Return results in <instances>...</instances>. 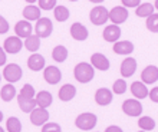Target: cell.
<instances>
[{"instance_id": "1", "label": "cell", "mask_w": 158, "mask_h": 132, "mask_svg": "<svg viewBox=\"0 0 158 132\" xmlns=\"http://www.w3.org/2000/svg\"><path fill=\"white\" fill-rule=\"evenodd\" d=\"M73 75H75V79L78 82L81 83H88L91 82L94 76H95V70L92 68V65L86 62H82V63H78L73 70Z\"/></svg>"}, {"instance_id": "2", "label": "cell", "mask_w": 158, "mask_h": 132, "mask_svg": "<svg viewBox=\"0 0 158 132\" xmlns=\"http://www.w3.org/2000/svg\"><path fill=\"white\" fill-rule=\"evenodd\" d=\"M96 121H98V118H96L95 113L85 112V113H81V115L76 118L75 125L79 129H82V131H91L96 125Z\"/></svg>"}, {"instance_id": "3", "label": "cell", "mask_w": 158, "mask_h": 132, "mask_svg": "<svg viewBox=\"0 0 158 132\" xmlns=\"http://www.w3.org/2000/svg\"><path fill=\"white\" fill-rule=\"evenodd\" d=\"M89 19H91L92 25H96V26L105 25V22H108L109 19V12L104 6H96V7H94L91 10Z\"/></svg>"}, {"instance_id": "4", "label": "cell", "mask_w": 158, "mask_h": 132, "mask_svg": "<svg viewBox=\"0 0 158 132\" xmlns=\"http://www.w3.org/2000/svg\"><path fill=\"white\" fill-rule=\"evenodd\" d=\"M36 36L40 39V37H49L52 30H53V25H52V22L50 19L48 17H40L38 22H36Z\"/></svg>"}, {"instance_id": "5", "label": "cell", "mask_w": 158, "mask_h": 132, "mask_svg": "<svg viewBox=\"0 0 158 132\" xmlns=\"http://www.w3.org/2000/svg\"><path fill=\"white\" fill-rule=\"evenodd\" d=\"M122 111L128 116H139L142 113V105L137 99H127L122 103Z\"/></svg>"}, {"instance_id": "6", "label": "cell", "mask_w": 158, "mask_h": 132, "mask_svg": "<svg viewBox=\"0 0 158 132\" xmlns=\"http://www.w3.org/2000/svg\"><path fill=\"white\" fill-rule=\"evenodd\" d=\"M3 76L9 83H15V82H17V80H20L22 79L20 66L16 65V63H10V65H7L3 70Z\"/></svg>"}, {"instance_id": "7", "label": "cell", "mask_w": 158, "mask_h": 132, "mask_svg": "<svg viewBox=\"0 0 158 132\" xmlns=\"http://www.w3.org/2000/svg\"><path fill=\"white\" fill-rule=\"evenodd\" d=\"M22 47H23V42H22V39H19L17 36L7 37L3 43V50L6 53H12V55L19 53L22 50Z\"/></svg>"}, {"instance_id": "8", "label": "cell", "mask_w": 158, "mask_h": 132, "mask_svg": "<svg viewBox=\"0 0 158 132\" xmlns=\"http://www.w3.org/2000/svg\"><path fill=\"white\" fill-rule=\"evenodd\" d=\"M127 19H128V10L122 6H117L112 10H109V20L112 22V25L118 26L124 23Z\"/></svg>"}, {"instance_id": "9", "label": "cell", "mask_w": 158, "mask_h": 132, "mask_svg": "<svg viewBox=\"0 0 158 132\" xmlns=\"http://www.w3.org/2000/svg\"><path fill=\"white\" fill-rule=\"evenodd\" d=\"M49 119V112L46 109H42V108H35L33 111L30 112V122L36 126H40V125H45Z\"/></svg>"}, {"instance_id": "10", "label": "cell", "mask_w": 158, "mask_h": 132, "mask_svg": "<svg viewBox=\"0 0 158 132\" xmlns=\"http://www.w3.org/2000/svg\"><path fill=\"white\" fill-rule=\"evenodd\" d=\"M43 78H45V80L48 83H50V85H56V83H59V80L62 79V73H60V70H59L56 66H48V68H45Z\"/></svg>"}, {"instance_id": "11", "label": "cell", "mask_w": 158, "mask_h": 132, "mask_svg": "<svg viewBox=\"0 0 158 132\" xmlns=\"http://www.w3.org/2000/svg\"><path fill=\"white\" fill-rule=\"evenodd\" d=\"M141 79H142V83L144 85H151V83H154L158 80V68L157 66H147L145 69L142 70L141 73Z\"/></svg>"}, {"instance_id": "12", "label": "cell", "mask_w": 158, "mask_h": 132, "mask_svg": "<svg viewBox=\"0 0 158 132\" xmlns=\"http://www.w3.org/2000/svg\"><path fill=\"white\" fill-rule=\"evenodd\" d=\"M32 25H30V22H26V20H22V22H17L16 26H15V32H16L17 37L19 39H27L29 36H32Z\"/></svg>"}, {"instance_id": "13", "label": "cell", "mask_w": 158, "mask_h": 132, "mask_svg": "<svg viewBox=\"0 0 158 132\" xmlns=\"http://www.w3.org/2000/svg\"><path fill=\"white\" fill-rule=\"evenodd\" d=\"M135 70H137V60L134 58L124 59V62L121 63V75L124 78H129L135 73Z\"/></svg>"}, {"instance_id": "14", "label": "cell", "mask_w": 158, "mask_h": 132, "mask_svg": "<svg viewBox=\"0 0 158 132\" xmlns=\"http://www.w3.org/2000/svg\"><path fill=\"white\" fill-rule=\"evenodd\" d=\"M95 101L101 106H106V105L112 102V92L106 89V88H101L95 93Z\"/></svg>"}, {"instance_id": "15", "label": "cell", "mask_w": 158, "mask_h": 132, "mask_svg": "<svg viewBox=\"0 0 158 132\" xmlns=\"http://www.w3.org/2000/svg\"><path fill=\"white\" fill-rule=\"evenodd\" d=\"M92 68H96L99 70H108L109 69V60L108 58L102 53H94L91 56Z\"/></svg>"}, {"instance_id": "16", "label": "cell", "mask_w": 158, "mask_h": 132, "mask_svg": "<svg viewBox=\"0 0 158 132\" xmlns=\"http://www.w3.org/2000/svg\"><path fill=\"white\" fill-rule=\"evenodd\" d=\"M102 36L106 42H112V43H117L118 39L121 37V29L119 26H115V25H109L105 27Z\"/></svg>"}, {"instance_id": "17", "label": "cell", "mask_w": 158, "mask_h": 132, "mask_svg": "<svg viewBox=\"0 0 158 132\" xmlns=\"http://www.w3.org/2000/svg\"><path fill=\"white\" fill-rule=\"evenodd\" d=\"M76 95V88L73 86V85H71V83H66V85H63L60 89H59V99L60 101H63V102H68V101H71V99H73Z\"/></svg>"}, {"instance_id": "18", "label": "cell", "mask_w": 158, "mask_h": 132, "mask_svg": "<svg viewBox=\"0 0 158 132\" xmlns=\"http://www.w3.org/2000/svg\"><path fill=\"white\" fill-rule=\"evenodd\" d=\"M71 36L75 40H85L88 37V29L82 23H73L71 26Z\"/></svg>"}, {"instance_id": "19", "label": "cell", "mask_w": 158, "mask_h": 132, "mask_svg": "<svg viewBox=\"0 0 158 132\" xmlns=\"http://www.w3.org/2000/svg\"><path fill=\"white\" fill-rule=\"evenodd\" d=\"M36 105H38V108H42V109H46L48 106H50L52 105V101H53V98H52V93L48 91H40L36 95Z\"/></svg>"}, {"instance_id": "20", "label": "cell", "mask_w": 158, "mask_h": 132, "mask_svg": "<svg viewBox=\"0 0 158 132\" xmlns=\"http://www.w3.org/2000/svg\"><path fill=\"white\" fill-rule=\"evenodd\" d=\"M27 66L35 72H39L45 68V58L39 53H33L27 60Z\"/></svg>"}, {"instance_id": "21", "label": "cell", "mask_w": 158, "mask_h": 132, "mask_svg": "<svg viewBox=\"0 0 158 132\" xmlns=\"http://www.w3.org/2000/svg\"><path fill=\"white\" fill-rule=\"evenodd\" d=\"M132 50H134V45L128 40L117 42L114 45V52L117 55H129V53H132Z\"/></svg>"}, {"instance_id": "22", "label": "cell", "mask_w": 158, "mask_h": 132, "mask_svg": "<svg viewBox=\"0 0 158 132\" xmlns=\"http://www.w3.org/2000/svg\"><path fill=\"white\" fill-rule=\"evenodd\" d=\"M131 92H132V95L135 96V98L138 99H144L148 96V89H147V86L144 85L142 82H134L132 85H131Z\"/></svg>"}, {"instance_id": "23", "label": "cell", "mask_w": 158, "mask_h": 132, "mask_svg": "<svg viewBox=\"0 0 158 132\" xmlns=\"http://www.w3.org/2000/svg\"><path fill=\"white\" fill-rule=\"evenodd\" d=\"M40 9L36 7V6H26L25 10H23V16H25L26 20L33 22V20H39L40 19Z\"/></svg>"}, {"instance_id": "24", "label": "cell", "mask_w": 158, "mask_h": 132, "mask_svg": "<svg viewBox=\"0 0 158 132\" xmlns=\"http://www.w3.org/2000/svg\"><path fill=\"white\" fill-rule=\"evenodd\" d=\"M17 102H19V106L23 112L26 113H30L36 108V101L35 99H27V98H23V96H17Z\"/></svg>"}, {"instance_id": "25", "label": "cell", "mask_w": 158, "mask_h": 132, "mask_svg": "<svg viewBox=\"0 0 158 132\" xmlns=\"http://www.w3.org/2000/svg\"><path fill=\"white\" fill-rule=\"evenodd\" d=\"M15 96H16V88L13 86L12 83H7V85H4V86L2 88V91H0V98L3 99L4 102H10Z\"/></svg>"}, {"instance_id": "26", "label": "cell", "mask_w": 158, "mask_h": 132, "mask_svg": "<svg viewBox=\"0 0 158 132\" xmlns=\"http://www.w3.org/2000/svg\"><path fill=\"white\" fill-rule=\"evenodd\" d=\"M154 4L152 3H141L137 7L135 13L138 17H150L151 14H154Z\"/></svg>"}, {"instance_id": "27", "label": "cell", "mask_w": 158, "mask_h": 132, "mask_svg": "<svg viewBox=\"0 0 158 132\" xmlns=\"http://www.w3.org/2000/svg\"><path fill=\"white\" fill-rule=\"evenodd\" d=\"M25 47L27 50H30V52L36 53V52H38V49L40 47V39H39L36 35H32V36H29L25 40Z\"/></svg>"}, {"instance_id": "28", "label": "cell", "mask_w": 158, "mask_h": 132, "mask_svg": "<svg viewBox=\"0 0 158 132\" xmlns=\"http://www.w3.org/2000/svg\"><path fill=\"white\" fill-rule=\"evenodd\" d=\"M52 56H53V59L56 60V62H59V63L65 62L66 58H68V49L62 45H58L53 49V52H52Z\"/></svg>"}, {"instance_id": "29", "label": "cell", "mask_w": 158, "mask_h": 132, "mask_svg": "<svg viewBox=\"0 0 158 132\" xmlns=\"http://www.w3.org/2000/svg\"><path fill=\"white\" fill-rule=\"evenodd\" d=\"M53 13H55V19L58 22H66L69 19V10L65 6H56Z\"/></svg>"}, {"instance_id": "30", "label": "cell", "mask_w": 158, "mask_h": 132, "mask_svg": "<svg viewBox=\"0 0 158 132\" xmlns=\"http://www.w3.org/2000/svg\"><path fill=\"white\" fill-rule=\"evenodd\" d=\"M138 125H139V128H141V129H144V132H145V131H152V129L155 128L154 119H152V118H150V116H142V118H139Z\"/></svg>"}, {"instance_id": "31", "label": "cell", "mask_w": 158, "mask_h": 132, "mask_svg": "<svg viewBox=\"0 0 158 132\" xmlns=\"http://www.w3.org/2000/svg\"><path fill=\"white\" fill-rule=\"evenodd\" d=\"M7 131L9 132H20L22 131V122L16 116H10L7 119Z\"/></svg>"}, {"instance_id": "32", "label": "cell", "mask_w": 158, "mask_h": 132, "mask_svg": "<svg viewBox=\"0 0 158 132\" xmlns=\"http://www.w3.org/2000/svg\"><path fill=\"white\" fill-rule=\"evenodd\" d=\"M147 29L154 33L158 32V13H154L150 17H147Z\"/></svg>"}, {"instance_id": "33", "label": "cell", "mask_w": 158, "mask_h": 132, "mask_svg": "<svg viewBox=\"0 0 158 132\" xmlns=\"http://www.w3.org/2000/svg\"><path fill=\"white\" fill-rule=\"evenodd\" d=\"M35 93H36L35 88L27 83V85H23V88H22V91L19 95L23 96V98H27V99H35Z\"/></svg>"}, {"instance_id": "34", "label": "cell", "mask_w": 158, "mask_h": 132, "mask_svg": "<svg viewBox=\"0 0 158 132\" xmlns=\"http://www.w3.org/2000/svg\"><path fill=\"white\" fill-rule=\"evenodd\" d=\"M112 91L115 92L117 95H122V93L127 91V82H125L124 79H118V80H115Z\"/></svg>"}, {"instance_id": "35", "label": "cell", "mask_w": 158, "mask_h": 132, "mask_svg": "<svg viewBox=\"0 0 158 132\" xmlns=\"http://www.w3.org/2000/svg\"><path fill=\"white\" fill-rule=\"evenodd\" d=\"M38 6L40 10H50V9L56 7V2L55 0H39Z\"/></svg>"}, {"instance_id": "36", "label": "cell", "mask_w": 158, "mask_h": 132, "mask_svg": "<svg viewBox=\"0 0 158 132\" xmlns=\"http://www.w3.org/2000/svg\"><path fill=\"white\" fill-rule=\"evenodd\" d=\"M42 132H62V129L55 122H46L43 125V128H42Z\"/></svg>"}, {"instance_id": "37", "label": "cell", "mask_w": 158, "mask_h": 132, "mask_svg": "<svg viewBox=\"0 0 158 132\" xmlns=\"http://www.w3.org/2000/svg\"><path fill=\"white\" fill-rule=\"evenodd\" d=\"M139 4V0H122V7H138Z\"/></svg>"}, {"instance_id": "38", "label": "cell", "mask_w": 158, "mask_h": 132, "mask_svg": "<svg viewBox=\"0 0 158 132\" xmlns=\"http://www.w3.org/2000/svg\"><path fill=\"white\" fill-rule=\"evenodd\" d=\"M7 30H9V23H7V20H6L3 16H0V35H4V33H7Z\"/></svg>"}, {"instance_id": "39", "label": "cell", "mask_w": 158, "mask_h": 132, "mask_svg": "<svg viewBox=\"0 0 158 132\" xmlns=\"http://www.w3.org/2000/svg\"><path fill=\"white\" fill-rule=\"evenodd\" d=\"M148 95H150V98H151V101H152V102H157L158 103V86L154 88V89H151V92L148 93Z\"/></svg>"}, {"instance_id": "40", "label": "cell", "mask_w": 158, "mask_h": 132, "mask_svg": "<svg viewBox=\"0 0 158 132\" xmlns=\"http://www.w3.org/2000/svg\"><path fill=\"white\" fill-rule=\"evenodd\" d=\"M6 59H7L6 52L3 50V47H0V66H3L4 63H6Z\"/></svg>"}, {"instance_id": "41", "label": "cell", "mask_w": 158, "mask_h": 132, "mask_svg": "<svg viewBox=\"0 0 158 132\" xmlns=\"http://www.w3.org/2000/svg\"><path fill=\"white\" fill-rule=\"evenodd\" d=\"M105 132H124V131L119 126H117V125H111V126H108V128L105 129Z\"/></svg>"}, {"instance_id": "42", "label": "cell", "mask_w": 158, "mask_h": 132, "mask_svg": "<svg viewBox=\"0 0 158 132\" xmlns=\"http://www.w3.org/2000/svg\"><path fill=\"white\" fill-rule=\"evenodd\" d=\"M2 121H3V112L0 111V122H2Z\"/></svg>"}, {"instance_id": "43", "label": "cell", "mask_w": 158, "mask_h": 132, "mask_svg": "<svg viewBox=\"0 0 158 132\" xmlns=\"http://www.w3.org/2000/svg\"><path fill=\"white\" fill-rule=\"evenodd\" d=\"M154 7L158 10V0H157V2H155V3H154Z\"/></svg>"}, {"instance_id": "44", "label": "cell", "mask_w": 158, "mask_h": 132, "mask_svg": "<svg viewBox=\"0 0 158 132\" xmlns=\"http://www.w3.org/2000/svg\"><path fill=\"white\" fill-rule=\"evenodd\" d=\"M0 132H4V131H3V129H2V126H0Z\"/></svg>"}, {"instance_id": "45", "label": "cell", "mask_w": 158, "mask_h": 132, "mask_svg": "<svg viewBox=\"0 0 158 132\" xmlns=\"http://www.w3.org/2000/svg\"><path fill=\"white\" fill-rule=\"evenodd\" d=\"M138 132H144V131H138Z\"/></svg>"}]
</instances>
